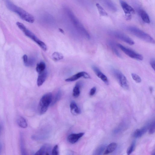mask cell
<instances>
[{"label": "cell", "instance_id": "7402d4cb", "mask_svg": "<svg viewBox=\"0 0 155 155\" xmlns=\"http://www.w3.org/2000/svg\"><path fill=\"white\" fill-rule=\"evenodd\" d=\"M46 65L45 63L43 61L37 64L36 67L37 72L39 74L45 70Z\"/></svg>", "mask_w": 155, "mask_h": 155}, {"label": "cell", "instance_id": "4dcf8cb0", "mask_svg": "<svg viewBox=\"0 0 155 155\" xmlns=\"http://www.w3.org/2000/svg\"><path fill=\"white\" fill-rule=\"evenodd\" d=\"M35 62V59L33 58L28 59L27 62L25 64L26 66H29L32 65Z\"/></svg>", "mask_w": 155, "mask_h": 155}, {"label": "cell", "instance_id": "4316f807", "mask_svg": "<svg viewBox=\"0 0 155 155\" xmlns=\"http://www.w3.org/2000/svg\"><path fill=\"white\" fill-rule=\"evenodd\" d=\"M149 133L150 134H153L155 130V123L154 120L149 124Z\"/></svg>", "mask_w": 155, "mask_h": 155}, {"label": "cell", "instance_id": "5b68a950", "mask_svg": "<svg viewBox=\"0 0 155 155\" xmlns=\"http://www.w3.org/2000/svg\"><path fill=\"white\" fill-rule=\"evenodd\" d=\"M65 10L68 17L76 28L84 37L88 39H89L90 36L89 33L74 14L69 9L66 8Z\"/></svg>", "mask_w": 155, "mask_h": 155}, {"label": "cell", "instance_id": "5bb4252c", "mask_svg": "<svg viewBox=\"0 0 155 155\" xmlns=\"http://www.w3.org/2000/svg\"><path fill=\"white\" fill-rule=\"evenodd\" d=\"M84 133L78 134H72L68 136V140L70 143L74 144L78 140L84 135Z\"/></svg>", "mask_w": 155, "mask_h": 155}, {"label": "cell", "instance_id": "9c48e42d", "mask_svg": "<svg viewBox=\"0 0 155 155\" xmlns=\"http://www.w3.org/2000/svg\"><path fill=\"white\" fill-rule=\"evenodd\" d=\"M120 2L121 8L126 16H131L135 13L134 9L125 2L120 0Z\"/></svg>", "mask_w": 155, "mask_h": 155}, {"label": "cell", "instance_id": "ffe728a7", "mask_svg": "<svg viewBox=\"0 0 155 155\" xmlns=\"http://www.w3.org/2000/svg\"><path fill=\"white\" fill-rule=\"evenodd\" d=\"M108 43L111 50L118 57L121 58V55L117 48L115 44L111 41H109Z\"/></svg>", "mask_w": 155, "mask_h": 155}, {"label": "cell", "instance_id": "277c9868", "mask_svg": "<svg viewBox=\"0 0 155 155\" xmlns=\"http://www.w3.org/2000/svg\"><path fill=\"white\" fill-rule=\"evenodd\" d=\"M52 94L51 93H48L44 94L40 99L38 110L39 114L42 115L45 113L51 102Z\"/></svg>", "mask_w": 155, "mask_h": 155}, {"label": "cell", "instance_id": "ba28073f", "mask_svg": "<svg viewBox=\"0 0 155 155\" xmlns=\"http://www.w3.org/2000/svg\"><path fill=\"white\" fill-rule=\"evenodd\" d=\"M113 34L116 38L130 45H133L134 44L132 39L122 33L115 31L113 32Z\"/></svg>", "mask_w": 155, "mask_h": 155}, {"label": "cell", "instance_id": "1f68e13d", "mask_svg": "<svg viewBox=\"0 0 155 155\" xmlns=\"http://www.w3.org/2000/svg\"><path fill=\"white\" fill-rule=\"evenodd\" d=\"M150 65L154 71L155 69V61L154 58H152L150 61Z\"/></svg>", "mask_w": 155, "mask_h": 155}, {"label": "cell", "instance_id": "cb8c5ba5", "mask_svg": "<svg viewBox=\"0 0 155 155\" xmlns=\"http://www.w3.org/2000/svg\"><path fill=\"white\" fill-rule=\"evenodd\" d=\"M52 59L55 61H58L63 58V56L60 53L57 52H54L52 55Z\"/></svg>", "mask_w": 155, "mask_h": 155}, {"label": "cell", "instance_id": "603a6c76", "mask_svg": "<svg viewBox=\"0 0 155 155\" xmlns=\"http://www.w3.org/2000/svg\"><path fill=\"white\" fill-rule=\"evenodd\" d=\"M96 6L98 10L99 13L101 16H107L108 14L102 7L98 3L96 4Z\"/></svg>", "mask_w": 155, "mask_h": 155}, {"label": "cell", "instance_id": "8d00e7d4", "mask_svg": "<svg viewBox=\"0 0 155 155\" xmlns=\"http://www.w3.org/2000/svg\"><path fill=\"white\" fill-rule=\"evenodd\" d=\"M150 91H152V87H150Z\"/></svg>", "mask_w": 155, "mask_h": 155}, {"label": "cell", "instance_id": "f1b7e54d", "mask_svg": "<svg viewBox=\"0 0 155 155\" xmlns=\"http://www.w3.org/2000/svg\"><path fill=\"white\" fill-rule=\"evenodd\" d=\"M133 79L137 83H140L141 81L140 77L136 74L132 73L131 74Z\"/></svg>", "mask_w": 155, "mask_h": 155}, {"label": "cell", "instance_id": "7c38bea8", "mask_svg": "<svg viewBox=\"0 0 155 155\" xmlns=\"http://www.w3.org/2000/svg\"><path fill=\"white\" fill-rule=\"evenodd\" d=\"M51 146L48 144H45L35 153V155H47L51 154Z\"/></svg>", "mask_w": 155, "mask_h": 155}, {"label": "cell", "instance_id": "74e56055", "mask_svg": "<svg viewBox=\"0 0 155 155\" xmlns=\"http://www.w3.org/2000/svg\"><path fill=\"white\" fill-rule=\"evenodd\" d=\"M1 126H0V132L1 130Z\"/></svg>", "mask_w": 155, "mask_h": 155}, {"label": "cell", "instance_id": "f546056e", "mask_svg": "<svg viewBox=\"0 0 155 155\" xmlns=\"http://www.w3.org/2000/svg\"><path fill=\"white\" fill-rule=\"evenodd\" d=\"M51 154L53 155H59L58 147V145H55L51 150Z\"/></svg>", "mask_w": 155, "mask_h": 155}, {"label": "cell", "instance_id": "d6a6232c", "mask_svg": "<svg viewBox=\"0 0 155 155\" xmlns=\"http://www.w3.org/2000/svg\"><path fill=\"white\" fill-rule=\"evenodd\" d=\"M96 90L95 87H93L91 89L89 92V94L91 96H92L94 94Z\"/></svg>", "mask_w": 155, "mask_h": 155}, {"label": "cell", "instance_id": "e0dca14e", "mask_svg": "<svg viewBox=\"0 0 155 155\" xmlns=\"http://www.w3.org/2000/svg\"><path fill=\"white\" fill-rule=\"evenodd\" d=\"M117 147V144L116 143H111L106 147L104 154H107L113 152L116 149Z\"/></svg>", "mask_w": 155, "mask_h": 155}, {"label": "cell", "instance_id": "9a60e30c", "mask_svg": "<svg viewBox=\"0 0 155 155\" xmlns=\"http://www.w3.org/2000/svg\"><path fill=\"white\" fill-rule=\"evenodd\" d=\"M47 76V72L46 70L39 74L37 80L38 86H41L45 81Z\"/></svg>", "mask_w": 155, "mask_h": 155}, {"label": "cell", "instance_id": "484cf974", "mask_svg": "<svg viewBox=\"0 0 155 155\" xmlns=\"http://www.w3.org/2000/svg\"><path fill=\"white\" fill-rule=\"evenodd\" d=\"M61 96V92L60 91H58L56 94L55 97L52 100L51 102V105H54L55 103H56L60 98Z\"/></svg>", "mask_w": 155, "mask_h": 155}, {"label": "cell", "instance_id": "3957f363", "mask_svg": "<svg viewBox=\"0 0 155 155\" xmlns=\"http://www.w3.org/2000/svg\"><path fill=\"white\" fill-rule=\"evenodd\" d=\"M127 30L137 38L148 43L154 44V40L150 35L139 28L134 26H129Z\"/></svg>", "mask_w": 155, "mask_h": 155}, {"label": "cell", "instance_id": "d590c367", "mask_svg": "<svg viewBox=\"0 0 155 155\" xmlns=\"http://www.w3.org/2000/svg\"><path fill=\"white\" fill-rule=\"evenodd\" d=\"M2 145H1V144L0 143V151L1 150V149H2Z\"/></svg>", "mask_w": 155, "mask_h": 155}, {"label": "cell", "instance_id": "8992f818", "mask_svg": "<svg viewBox=\"0 0 155 155\" xmlns=\"http://www.w3.org/2000/svg\"><path fill=\"white\" fill-rule=\"evenodd\" d=\"M111 71L120 86L124 89H128L129 85L127 80L124 75L121 71L116 69H112Z\"/></svg>", "mask_w": 155, "mask_h": 155}, {"label": "cell", "instance_id": "e575fe53", "mask_svg": "<svg viewBox=\"0 0 155 155\" xmlns=\"http://www.w3.org/2000/svg\"><path fill=\"white\" fill-rule=\"evenodd\" d=\"M59 30L60 31V32H61L62 33H63V34L64 33V31L61 28H59Z\"/></svg>", "mask_w": 155, "mask_h": 155}, {"label": "cell", "instance_id": "836d02e7", "mask_svg": "<svg viewBox=\"0 0 155 155\" xmlns=\"http://www.w3.org/2000/svg\"><path fill=\"white\" fill-rule=\"evenodd\" d=\"M23 61L25 64L27 62L28 60V57L26 54H24L23 55L22 57Z\"/></svg>", "mask_w": 155, "mask_h": 155}, {"label": "cell", "instance_id": "8fae6325", "mask_svg": "<svg viewBox=\"0 0 155 155\" xmlns=\"http://www.w3.org/2000/svg\"><path fill=\"white\" fill-rule=\"evenodd\" d=\"M92 68L96 75L106 84L108 85L109 82L107 77L99 69L95 66H93Z\"/></svg>", "mask_w": 155, "mask_h": 155}, {"label": "cell", "instance_id": "ac0fdd59", "mask_svg": "<svg viewBox=\"0 0 155 155\" xmlns=\"http://www.w3.org/2000/svg\"><path fill=\"white\" fill-rule=\"evenodd\" d=\"M139 14L142 19L144 22L147 24L150 22L149 17L144 10L140 9L139 11Z\"/></svg>", "mask_w": 155, "mask_h": 155}, {"label": "cell", "instance_id": "83f0119b", "mask_svg": "<svg viewBox=\"0 0 155 155\" xmlns=\"http://www.w3.org/2000/svg\"><path fill=\"white\" fill-rule=\"evenodd\" d=\"M135 146V142L133 141L130 146L128 148L127 153L128 155L130 154L134 150Z\"/></svg>", "mask_w": 155, "mask_h": 155}, {"label": "cell", "instance_id": "52a82bcc", "mask_svg": "<svg viewBox=\"0 0 155 155\" xmlns=\"http://www.w3.org/2000/svg\"><path fill=\"white\" fill-rule=\"evenodd\" d=\"M117 45L125 54L130 57L139 61L143 60V56L141 54L125 47L120 44H118Z\"/></svg>", "mask_w": 155, "mask_h": 155}, {"label": "cell", "instance_id": "4fadbf2b", "mask_svg": "<svg viewBox=\"0 0 155 155\" xmlns=\"http://www.w3.org/2000/svg\"><path fill=\"white\" fill-rule=\"evenodd\" d=\"M149 124H147L140 129H137L133 133L134 137L138 138L141 137L147 131L149 128Z\"/></svg>", "mask_w": 155, "mask_h": 155}, {"label": "cell", "instance_id": "2e32d148", "mask_svg": "<svg viewBox=\"0 0 155 155\" xmlns=\"http://www.w3.org/2000/svg\"><path fill=\"white\" fill-rule=\"evenodd\" d=\"M82 85L81 82L79 81L76 83L73 90L72 95L74 97H77L79 96L80 93V88Z\"/></svg>", "mask_w": 155, "mask_h": 155}, {"label": "cell", "instance_id": "6da1fadb", "mask_svg": "<svg viewBox=\"0 0 155 155\" xmlns=\"http://www.w3.org/2000/svg\"><path fill=\"white\" fill-rule=\"evenodd\" d=\"M4 1L7 8L17 14L22 19L31 23L34 22L35 18L31 14L15 5L10 0Z\"/></svg>", "mask_w": 155, "mask_h": 155}, {"label": "cell", "instance_id": "d6986e66", "mask_svg": "<svg viewBox=\"0 0 155 155\" xmlns=\"http://www.w3.org/2000/svg\"><path fill=\"white\" fill-rule=\"evenodd\" d=\"M70 107L71 113L74 115H77L80 113V110L76 103L72 101L70 104Z\"/></svg>", "mask_w": 155, "mask_h": 155}, {"label": "cell", "instance_id": "d4e9b609", "mask_svg": "<svg viewBox=\"0 0 155 155\" xmlns=\"http://www.w3.org/2000/svg\"><path fill=\"white\" fill-rule=\"evenodd\" d=\"M106 145L104 144L101 145L99 146L95 152L94 154L95 155H101V154L104 150H105L106 148Z\"/></svg>", "mask_w": 155, "mask_h": 155}, {"label": "cell", "instance_id": "7a4b0ae2", "mask_svg": "<svg viewBox=\"0 0 155 155\" xmlns=\"http://www.w3.org/2000/svg\"><path fill=\"white\" fill-rule=\"evenodd\" d=\"M16 24L25 35L36 43L43 50L45 51L47 49V47L46 44L39 39L33 33L27 29L23 23L17 22Z\"/></svg>", "mask_w": 155, "mask_h": 155}, {"label": "cell", "instance_id": "30bf717a", "mask_svg": "<svg viewBox=\"0 0 155 155\" xmlns=\"http://www.w3.org/2000/svg\"><path fill=\"white\" fill-rule=\"evenodd\" d=\"M83 77L85 78H91L90 75L86 72L85 71H81L79 72L71 77L66 79L65 81L68 82H72L78 79L79 78Z\"/></svg>", "mask_w": 155, "mask_h": 155}, {"label": "cell", "instance_id": "44dd1931", "mask_svg": "<svg viewBox=\"0 0 155 155\" xmlns=\"http://www.w3.org/2000/svg\"><path fill=\"white\" fill-rule=\"evenodd\" d=\"M17 123L20 127L26 128L27 127V124L25 119L22 117L20 116L17 119Z\"/></svg>", "mask_w": 155, "mask_h": 155}]
</instances>
